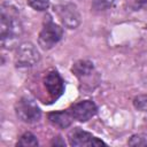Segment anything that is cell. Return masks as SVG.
<instances>
[{"instance_id":"obj_1","label":"cell","mask_w":147,"mask_h":147,"mask_svg":"<svg viewBox=\"0 0 147 147\" xmlns=\"http://www.w3.org/2000/svg\"><path fill=\"white\" fill-rule=\"evenodd\" d=\"M23 28L14 7L2 5L0 16V38L3 48H9L22 34Z\"/></svg>"},{"instance_id":"obj_2","label":"cell","mask_w":147,"mask_h":147,"mask_svg":"<svg viewBox=\"0 0 147 147\" xmlns=\"http://www.w3.org/2000/svg\"><path fill=\"white\" fill-rule=\"evenodd\" d=\"M15 110L17 117L25 123H34L41 117V111L39 107L32 99L28 96H23L16 102Z\"/></svg>"},{"instance_id":"obj_3","label":"cell","mask_w":147,"mask_h":147,"mask_svg":"<svg viewBox=\"0 0 147 147\" xmlns=\"http://www.w3.org/2000/svg\"><path fill=\"white\" fill-rule=\"evenodd\" d=\"M63 36V30L60 25L55 24L53 21L48 20L44 28L41 29L40 33H39V38H38V42L39 45L44 48V49H49L52 48L57 41H60V39Z\"/></svg>"},{"instance_id":"obj_4","label":"cell","mask_w":147,"mask_h":147,"mask_svg":"<svg viewBox=\"0 0 147 147\" xmlns=\"http://www.w3.org/2000/svg\"><path fill=\"white\" fill-rule=\"evenodd\" d=\"M40 59L39 52L31 42H23L16 48L15 63L17 67H31L34 65Z\"/></svg>"},{"instance_id":"obj_5","label":"cell","mask_w":147,"mask_h":147,"mask_svg":"<svg viewBox=\"0 0 147 147\" xmlns=\"http://www.w3.org/2000/svg\"><path fill=\"white\" fill-rule=\"evenodd\" d=\"M54 11L63 25L69 29H75L80 23V14L77 7L72 3L57 5L54 7Z\"/></svg>"},{"instance_id":"obj_6","label":"cell","mask_w":147,"mask_h":147,"mask_svg":"<svg viewBox=\"0 0 147 147\" xmlns=\"http://www.w3.org/2000/svg\"><path fill=\"white\" fill-rule=\"evenodd\" d=\"M69 137V144L71 146H77V147H83V146H101V145H106L103 141H101L100 139L95 138L94 136H92L91 133L76 127L74 130H71L68 134Z\"/></svg>"},{"instance_id":"obj_7","label":"cell","mask_w":147,"mask_h":147,"mask_svg":"<svg viewBox=\"0 0 147 147\" xmlns=\"http://www.w3.org/2000/svg\"><path fill=\"white\" fill-rule=\"evenodd\" d=\"M96 106L93 101L90 100H84L77 103H74L69 111L72 115L74 118H76L79 122H86L91 117H93L96 114Z\"/></svg>"},{"instance_id":"obj_8","label":"cell","mask_w":147,"mask_h":147,"mask_svg":"<svg viewBox=\"0 0 147 147\" xmlns=\"http://www.w3.org/2000/svg\"><path fill=\"white\" fill-rule=\"evenodd\" d=\"M44 83H45V87H46L48 94L53 99H57L64 92L63 79L61 78V76L56 71H49L46 75Z\"/></svg>"},{"instance_id":"obj_9","label":"cell","mask_w":147,"mask_h":147,"mask_svg":"<svg viewBox=\"0 0 147 147\" xmlns=\"http://www.w3.org/2000/svg\"><path fill=\"white\" fill-rule=\"evenodd\" d=\"M72 115L70 114V111H54V113H49L48 114V119L49 122L60 127V129H65L68 127L71 122H72Z\"/></svg>"},{"instance_id":"obj_10","label":"cell","mask_w":147,"mask_h":147,"mask_svg":"<svg viewBox=\"0 0 147 147\" xmlns=\"http://www.w3.org/2000/svg\"><path fill=\"white\" fill-rule=\"evenodd\" d=\"M93 69H94V67H93V63L91 61L80 60V61H77L72 65L71 70L77 77H86L93 72Z\"/></svg>"},{"instance_id":"obj_11","label":"cell","mask_w":147,"mask_h":147,"mask_svg":"<svg viewBox=\"0 0 147 147\" xmlns=\"http://www.w3.org/2000/svg\"><path fill=\"white\" fill-rule=\"evenodd\" d=\"M118 0H93L92 7L95 10H107L114 7Z\"/></svg>"},{"instance_id":"obj_12","label":"cell","mask_w":147,"mask_h":147,"mask_svg":"<svg viewBox=\"0 0 147 147\" xmlns=\"http://www.w3.org/2000/svg\"><path fill=\"white\" fill-rule=\"evenodd\" d=\"M17 146H38V141L31 132H25L17 142Z\"/></svg>"},{"instance_id":"obj_13","label":"cell","mask_w":147,"mask_h":147,"mask_svg":"<svg viewBox=\"0 0 147 147\" xmlns=\"http://www.w3.org/2000/svg\"><path fill=\"white\" fill-rule=\"evenodd\" d=\"M28 5L36 10H46L49 6V0H28Z\"/></svg>"},{"instance_id":"obj_14","label":"cell","mask_w":147,"mask_h":147,"mask_svg":"<svg viewBox=\"0 0 147 147\" xmlns=\"http://www.w3.org/2000/svg\"><path fill=\"white\" fill-rule=\"evenodd\" d=\"M130 146H147V134H136L133 136L130 141Z\"/></svg>"},{"instance_id":"obj_15","label":"cell","mask_w":147,"mask_h":147,"mask_svg":"<svg viewBox=\"0 0 147 147\" xmlns=\"http://www.w3.org/2000/svg\"><path fill=\"white\" fill-rule=\"evenodd\" d=\"M133 103L137 109L147 111V95H139V96L134 98Z\"/></svg>"},{"instance_id":"obj_16","label":"cell","mask_w":147,"mask_h":147,"mask_svg":"<svg viewBox=\"0 0 147 147\" xmlns=\"http://www.w3.org/2000/svg\"><path fill=\"white\" fill-rule=\"evenodd\" d=\"M147 5V0H126V6L132 10H138Z\"/></svg>"}]
</instances>
